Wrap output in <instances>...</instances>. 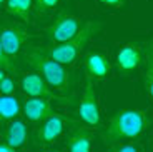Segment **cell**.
<instances>
[{
  "label": "cell",
  "instance_id": "obj_1",
  "mask_svg": "<svg viewBox=\"0 0 153 152\" xmlns=\"http://www.w3.org/2000/svg\"><path fill=\"white\" fill-rule=\"evenodd\" d=\"M148 126V115L138 109H123L118 110L110 119L107 129L103 130L105 144H115L118 141L137 139Z\"/></svg>",
  "mask_w": 153,
  "mask_h": 152
},
{
  "label": "cell",
  "instance_id": "obj_2",
  "mask_svg": "<svg viewBox=\"0 0 153 152\" xmlns=\"http://www.w3.org/2000/svg\"><path fill=\"white\" fill-rule=\"evenodd\" d=\"M23 59L28 65L37 70L40 75L45 79V82L53 87L55 90H67L70 85V72L65 68V65L60 62L50 59L43 50L30 49L25 52Z\"/></svg>",
  "mask_w": 153,
  "mask_h": 152
},
{
  "label": "cell",
  "instance_id": "obj_3",
  "mask_svg": "<svg viewBox=\"0 0 153 152\" xmlns=\"http://www.w3.org/2000/svg\"><path fill=\"white\" fill-rule=\"evenodd\" d=\"M100 29H102V23H98V22L82 23L80 30L76 32L75 37L68 38L65 42H60L55 47H48V49H45L43 52H45L50 59H53V60L60 62V64L70 65L76 60L78 53L82 52L85 44L88 42V38L92 37L93 34H97Z\"/></svg>",
  "mask_w": 153,
  "mask_h": 152
},
{
  "label": "cell",
  "instance_id": "obj_4",
  "mask_svg": "<svg viewBox=\"0 0 153 152\" xmlns=\"http://www.w3.org/2000/svg\"><path fill=\"white\" fill-rule=\"evenodd\" d=\"M82 20L75 15H68V14H60L57 15V19L53 20V23L47 29V37L53 42H65L68 38L75 37L76 32L80 30Z\"/></svg>",
  "mask_w": 153,
  "mask_h": 152
},
{
  "label": "cell",
  "instance_id": "obj_5",
  "mask_svg": "<svg viewBox=\"0 0 153 152\" xmlns=\"http://www.w3.org/2000/svg\"><path fill=\"white\" fill-rule=\"evenodd\" d=\"M78 115L87 126H98L100 124V107L97 100V92L93 89V80L88 77L82 94L80 107H78Z\"/></svg>",
  "mask_w": 153,
  "mask_h": 152
},
{
  "label": "cell",
  "instance_id": "obj_6",
  "mask_svg": "<svg viewBox=\"0 0 153 152\" xmlns=\"http://www.w3.org/2000/svg\"><path fill=\"white\" fill-rule=\"evenodd\" d=\"M63 127H65V119L62 115H50L45 120H42L40 127L35 132V144L43 147V145H48L52 142H55L60 137V134L63 132Z\"/></svg>",
  "mask_w": 153,
  "mask_h": 152
},
{
  "label": "cell",
  "instance_id": "obj_7",
  "mask_svg": "<svg viewBox=\"0 0 153 152\" xmlns=\"http://www.w3.org/2000/svg\"><path fill=\"white\" fill-rule=\"evenodd\" d=\"M27 38L28 34L19 25L7 27V29L0 30V44H2L4 52L8 57H15L20 52V49L23 47V44L27 42Z\"/></svg>",
  "mask_w": 153,
  "mask_h": 152
},
{
  "label": "cell",
  "instance_id": "obj_8",
  "mask_svg": "<svg viewBox=\"0 0 153 152\" xmlns=\"http://www.w3.org/2000/svg\"><path fill=\"white\" fill-rule=\"evenodd\" d=\"M143 60V52L142 49L135 44H126L117 53V68L123 75H128L133 70H137L138 65Z\"/></svg>",
  "mask_w": 153,
  "mask_h": 152
},
{
  "label": "cell",
  "instance_id": "obj_9",
  "mask_svg": "<svg viewBox=\"0 0 153 152\" xmlns=\"http://www.w3.org/2000/svg\"><path fill=\"white\" fill-rule=\"evenodd\" d=\"M23 115L30 122H42L55 114L52 104L43 97H28L22 105Z\"/></svg>",
  "mask_w": 153,
  "mask_h": 152
},
{
  "label": "cell",
  "instance_id": "obj_10",
  "mask_svg": "<svg viewBox=\"0 0 153 152\" xmlns=\"http://www.w3.org/2000/svg\"><path fill=\"white\" fill-rule=\"evenodd\" d=\"M20 85H22V90L25 95L28 97H43V99H55V94L52 92L50 85L45 82L40 74H27L23 75L20 80Z\"/></svg>",
  "mask_w": 153,
  "mask_h": 152
},
{
  "label": "cell",
  "instance_id": "obj_11",
  "mask_svg": "<svg viewBox=\"0 0 153 152\" xmlns=\"http://www.w3.org/2000/svg\"><path fill=\"white\" fill-rule=\"evenodd\" d=\"M85 70L90 79H103L111 70V62L100 52H90L85 57Z\"/></svg>",
  "mask_w": 153,
  "mask_h": 152
},
{
  "label": "cell",
  "instance_id": "obj_12",
  "mask_svg": "<svg viewBox=\"0 0 153 152\" xmlns=\"http://www.w3.org/2000/svg\"><path fill=\"white\" fill-rule=\"evenodd\" d=\"M4 137H5V142L10 144L12 147H15V149L22 147L27 142V137H28L27 124L23 120H20V119H12L7 124V127H5Z\"/></svg>",
  "mask_w": 153,
  "mask_h": 152
},
{
  "label": "cell",
  "instance_id": "obj_13",
  "mask_svg": "<svg viewBox=\"0 0 153 152\" xmlns=\"http://www.w3.org/2000/svg\"><path fill=\"white\" fill-rule=\"evenodd\" d=\"M67 149L68 152H90L92 150V134L83 127L76 129L68 137Z\"/></svg>",
  "mask_w": 153,
  "mask_h": 152
},
{
  "label": "cell",
  "instance_id": "obj_14",
  "mask_svg": "<svg viewBox=\"0 0 153 152\" xmlns=\"http://www.w3.org/2000/svg\"><path fill=\"white\" fill-rule=\"evenodd\" d=\"M20 102L12 97V95H2L0 97V124L8 122L12 119H15L20 114Z\"/></svg>",
  "mask_w": 153,
  "mask_h": 152
},
{
  "label": "cell",
  "instance_id": "obj_15",
  "mask_svg": "<svg viewBox=\"0 0 153 152\" xmlns=\"http://www.w3.org/2000/svg\"><path fill=\"white\" fill-rule=\"evenodd\" d=\"M143 62H145V72H143V82L148 95L153 100V38L146 44L143 52Z\"/></svg>",
  "mask_w": 153,
  "mask_h": 152
},
{
  "label": "cell",
  "instance_id": "obj_16",
  "mask_svg": "<svg viewBox=\"0 0 153 152\" xmlns=\"http://www.w3.org/2000/svg\"><path fill=\"white\" fill-rule=\"evenodd\" d=\"M5 8L8 14L27 22L33 8V0H5Z\"/></svg>",
  "mask_w": 153,
  "mask_h": 152
},
{
  "label": "cell",
  "instance_id": "obj_17",
  "mask_svg": "<svg viewBox=\"0 0 153 152\" xmlns=\"http://www.w3.org/2000/svg\"><path fill=\"white\" fill-rule=\"evenodd\" d=\"M60 0H33V7L37 10V14H47L48 10H52L53 7H57Z\"/></svg>",
  "mask_w": 153,
  "mask_h": 152
},
{
  "label": "cell",
  "instance_id": "obj_18",
  "mask_svg": "<svg viewBox=\"0 0 153 152\" xmlns=\"http://www.w3.org/2000/svg\"><path fill=\"white\" fill-rule=\"evenodd\" d=\"M0 68L2 70H7V72H15V62L12 60V57H8L7 53L4 52V47L0 44Z\"/></svg>",
  "mask_w": 153,
  "mask_h": 152
},
{
  "label": "cell",
  "instance_id": "obj_19",
  "mask_svg": "<svg viewBox=\"0 0 153 152\" xmlns=\"http://www.w3.org/2000/svg\"><path fill=\"white\" fill-rule=\"evenodd\" d=\"M0 92H2V95H12L13 94V92H15V82H13V79L5 75L4 80L0 82Z\"/></svg>",
  "mask_w": 153,
  "mask_h": 152
},
{
  "label": "cell",
  "instance_id": "obj_20",
  "mask_svg": "<svg viewBox=\"0 0 153 152\" xmlns=\"http://www.w3.org/2000/svg\"><path fill=\"white\" fill-rule=\"evenodd\" d=\"M107 152H138V149L135 147V145H113V147H110Z\"/></svg>",
  "mask_w": 153,
  "mask_h": 152
},
{
  "label": "cell",
  "instance_id": "obj_21",
  "mask_svg": "<svg viewBox=\"0 0 153 152\" xmlns=\"http://www.w3.org/2000/svg\"><path fill=\"white\" fill-rule=\"evenodd\" d=\"M102 4H107V5H111V7H122L125 4V0H98Z\"/></svg>",
  "mask_w": 153,
  "mask_h": 152
},
{
  "label": "cell",
  "instance_id": "obj_22",
  "mask_svg": "<svg viewBox=\"0 0 153 152\" xmlns=\"http://www.w3.org/2000/svg\"><path fill=\"white\" fill-rule=\"evenodd\" d=\"M0 152H17V150H15V147H12L10 144L5 142V144H0Z\"/></svg>",
  "mask_w": 153,
  "mask_h": 152
},
{
  "label": "cell",
  "instance_id": "obj_23",
  "mask_svg": "<svg viewBox=\"0 0 153 152\" xmlns=\"http://www.w3.org/2000/svg\"><path fill=\"white\" fill-rule=\"evenodd\" d=\"M4 77H5V70H2V68H0V82L4 80Z\"/></svg>",
  "mask_w": 153,
  "mask_h": 152
},
{
  "label": "cell",
  "instance_id": "obj_24",
  "mask_svg": "<svg viewBox=\"0 0 153 152\" xmlns=\"http://www.w3.org/2000/svg\"><path fill=\"white\" fill-rule=\"evenodd\" d=\"M5 4V0H0V5H4Z\"/></svg>",
  "mask_w": 153,
  "mask_h": 152
},
{
  "label": "cell",
  "instance_id": "obj_25",
  "mask_svg": "<svg viewBox=\"0 0 153 152\" xmlns=\"http://www.w3.org/2000/svg\"><path fill=\"white\" fill-rule=\"evenodd\" d=\"M47 152H58V150H47Z\"/></svg>",
  "mask_w": 153,
  "mask_h": 152
}]
</instances>
